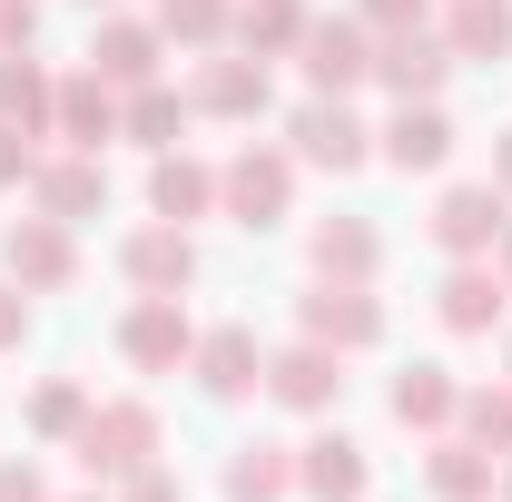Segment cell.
Returning a JSON list of instances; mask_svg holds the SVG:
<instances>
[{
  "label": "cell",
  "mask_w": 512,
  "mask_h": 502,
  "mask_svg": "<svg viewBox=\"0 0 512 502\" xmlns=\"http://www.w3.org/2000/svg\"><path fill=\"white\" fill-rule=\"evenodd\" d=\"M69 502H109V493H69Z\"/></svg>",
  "instance_id": "cell-41"
},
{
  "label": "cell",
  "mask_w": 512,
  "mask_h": 502,
  "mask_svg": "<svg viewBox=\"0 0 512 502\" xmlns=\"http://www.w3.org/2000/svg\"><path fill=\"white\" fill-rule=\"evenodd\" d=\"M493 502H512V453H503V473H493Z\"/></svg>",
  "instance_id": "cell-40"
},
{
  "label": "cell",
  "mask_w": 512,
  "mask_h": 502,
  "mask_svg": "<svg viewBox=\"0 0 512 502\" xmlns=\"http://www.w3.org/2000/svg\"><path fill=\"white\" fill-rule=\"evenodd\" d=\"M69 453L89 463V483H128L138 463H158V404H138V394L89 404V424L69 434Z\"/></svg>",
  "instance_id": "cell-1"
},
{
  "label": "cell",
  "mask_w": 512,
  "mask_h": 502,
  "mask_svg": "<svg viewBox=\"0 0 512 502\" xmlns=\"http://www.w3.org/2000/svg\"><path fill=\"white\" fill-rule=\"evenodd\" d=\"M89 10H109V0H89Z\"/></svg>",
  "instance_id": "cell-42"
},
{
  "label": "cell",
  "mask_w": 512,
  "mask_h": 502,
  "mask_svg": "<svg viewBox=\"0 0 512 502\" xmlns=\"http://www.w3.org/2000/svg\"><path fill=\"white\" fill-rule=\"evenodd\" d=\"M444 50L453 60H503L512 50V0H444Z\"/></svg>",
  "instance_id": "cell-28"
},
{
  "label": "cell",
  "mask_w": 512,
  "mask_h": 502,
  "mask_svg": "<svg viewBox=\"0 0 512 502\" xmlns=\"http://www.w3.org/2000/svg\"><path fill=\"white\" fill-rule=\"evenodd\" d=\"M217 207L266 237V227H286V207H296V148H237L227 168H217Z\"/></svg>",
  "instance_id": "cell-2"
},
{
  "label": "cell",
  "mask_w": 512,
  "mask_h": 502,
  "mask_svg": "<svg viewBox=\"0 0 512 502\" xmlns=\"http://www.w3.org/2000/svg\"><path fill=\"white\" fill-rule=\"evenodd\" d=\"M40 40V0H0V60Z\"/></svg>",
  "instance_id": "cell-35"
},
{
  "label": "cell",
  "mask_w": 512,
  "mask_h": 502,
  "mask_svg": "<svg viewBox=\"0 0 512 502\" xmlns=\"http://www.w3.org/2000/svg\"><path fill=\"white\" fill-rule=\"evenodd\" d=\"M119 502H188V483H178L168 463H138V473L119 483Z\"/></svg>",
  "instance_id": "cell-32"
},
{
  "label": "cell",
  "mask_w": 512,
  "mask_h": 502,
  "mask_svg": "<svg viewBox=\"0 0 512 502\" xmlns=\"http://www.w3.org/2000/svg\"><path fill=\"white\" fill-rule=\"evenodd\" d=\"M503 365H512V345H503Z\"/></svg>",
  "instance_id": "cell-43"
},
{
  "label": "cell",
  "mask_w": 512,
  "mask_h": 502,
  "mask_svg": "<svg viewBox=\"0 0 512 502\" xmlns=\"http://www.w3.org/2000/svg\"><path fill=\"white\" fill-rule=\"evenodd\" d=\"M493 188L512 197V128H503V138H493Z\"/></svg>",
  "instance_id": "cell-38"
},
{
  "label": "cell",
  "mask_w": 512,
  "mask_h": 502,
  "mask_svg": "<svg viewBox=\"0 0 512 502\" xmlns=\"http://www.w3.org/2000/svg\"><path fill=\"white\" fill-rule=\"evenodd\" d=\"M0 276L30 286V296L79 286V247H69V227H60V217H10V237H0Z\"/></svg>",
  "instance_id": "cell-7"
},
{
  "label": "cell",
  "mask_w": 512,
  "mask_h": 502,
  "mask_svg": "<svg viewBox=\"0 0 512 502\" xmlns=\"http://www.w3.org/2000/svg\"><path fill=\"white\" fill-rule=\"evenodd\" d=\"M296 335H316V345H335V355H365V345H384V306L365 296V286L316 276V286L296 296Z\"/></svg>",
  "instance_id": "cell-4"
},
{
  "label": "cell",
  "mask_w": 512,
  "mask_h": 502,
  "mask_svg": "<svg viewBox=\"0 0 512 502\" xmlns=\"http://www.w3.org/2000/svg\"><path fill=\"white\" fill-rule=\"evenodd\" d=\"M296 69H306V89H316V99H345V89H365V79H375V30H365V20H306Z\"/></svg>",
  "instance_id": "cell-3"
},
{
  "label": "cell",
  "mask_w": 512,
  "mask_h": 502,
  "mask_svg": "<svg viewBox=\"0 0 512 502\" xmlns=\"http://www.w3.org/2000/svg\"><path fill=\"white\" fill-rule=\"evenodd\" d=\"M453 434H473L483 453H512V384H463V414Z\"/></svg>",
  "instance_id": "cell-29"
},
{
  "label": "cell",
  "mask_w": 512,
  "mask_h": 502,
  "mask_svg": "<svg viewBox=\"0 0 512 502\" xmlns=\"http://www.w3.org/2000/svg\"><path fill=\"white\" fill-rule=\"evenodd\" d=\"M79 424H89V394H79L69 375H50L40 394H30V434H40V443H69Z\"/></svg>",
  "instance_id": "cell-31"
},
{
  "label": "cell",
  "mask_w": 512,
  "mask_h": 502,
  "mask_svg": "<svg viewBox=\"0 0 512 502\" xmlns=\"http://www.w3.org/2000/svg\"><path fill=\"white\" fill-rule=\"evenodd\" d=\"M493 473H503V453H483L473 434H434V453H424L434 502H493Z\"/></svg>",
  "instance_id": "cell-21"
},
{
  "label": "cell",
  "mask_w": 512,
  "mask_h": 502,
  "mask_svg": "<svg viewBox=\"0 0 512 502\" xmlns=\"http://www.w3.org/2000/svg\"><path fill=\"white\" fill-rule=\"evenodd\" d=\"M375 158H394L404 178H414V168H444L453 158V119L434 99H394V119L375 128Z\"/></svg>",
  "instance_id": "cell-17"
},
{
  "label": "cell",
  "mask_w": 512,
  "mask_h": 502,
  "mask_svg": "<svg viewBox=\"0 0 512 502\" xmlns=\"http://www.w3.org/2000/svg\"><path fill=\"white\" fill-rule=\"evenodd\" d=\"M119 355L138 375H188V355H197L188 306H178V296H138V306L119 315Z\"/></svg>",
  "instance_id": "cell-5"
},
{
  "label": "cell",
  "mask_w": 512,
  "mask_h": 502,
  "mask_svg": "<svg viewBox=\"0 0 512 502\" xmlns=\"http://www.w3.org/2000/svg\"><path fill=\"white\" fill-rule=\"evenodd\" d=\"M296 493H306V502H365V493H375V463H365V443L335 434V424H325L316 443H296Z\"/></svg>",
  "instance_id": "cell-11"
},
{
  "label": "cell",
  "mask_w": 512,
  "mask_h": 502,
  "mask_svg": "<svg viewBox=\"0 0 512 502\" xmlns=\"http://www.w3.org/2000/svg\"><path fill=\"white\" fill-rule=\"evenodd\" d=\"M306 256H316V276H335V286H375V266H384V237L365 227V217H316Z\"/></svg>",
  "instance_id": "cell-20"
},
{
  "label": "cell",
  "mask_w": 512,
  "mask_h": 502,
  "mask_svg": "<svg viewBox=\"0 0 512 502\" xmlns=\"http://www.w3.org/2000/svg\"><path fill=\"white\" fill-rule=\"evenodd\" d=\"M227 20H237V0H158V30L188 50H227Z\"/></svg>",
  "instance_id": "cell-30"
},
{
  "label": "cell",
  "mask_w": 512,
  "mask_h": 502,
  "mask_svg": "<svg viewBox=\"0 0 512 502\" xmlns=\"http://www.w3.org/2000/svg\"><path fill=\"white\" fill-rule=\"evenodd\" d=\"M286 138H296V168H325V178H355V168L375 158V128L355 119L345 99H306Z\"/></svg>",
  "instance_id": "cell-6"
},
{
  "label": "cell",
  "mask_w": 512,
  "mask_h": 502,
  "mask_svg": "<svg viewBox=\"0 0 512 502\" xmlns=\"http://www.w3.org/2000/svg\"><path fill=\"white\" fill-rule=\"evenodd\" d=\"M188 89H168V79H148V89H128L119 99V138H138V148H178L188 138Z\"/></svg>",
  "instance_id": "cell-27"
},
{
  "label": "cell",
  "mask_w": 512,
  "mask_h": 502,
  "mask_svg": "<svg viewBox=\"0 0 512 502\" xmlns=\"http://www.w3.org/2000/svg\"><path fill=\"white\" fill-rule=\"evenodd\" d=\"M148 207L168 217V227H188L217 207V168H197L188 148H158V168H148Z\"/></svg>",
  "instance_id": "cell-25"
},
{
  "label": "cell",
  "mask_w": 512,
  "mask_h": 502,
  "mask_svg": "<svg viewBox=\"0 0 512 502\" xmlns=\"http://www.w3.org/2000/svg\"><path fill=\"white\" fill-rule=\"evenodd\" d=\"M188 375H197V394H207V404H237V394H256V384H266V355H256L247 325H207V335H197V355H188Z\"/></svg>",
  "instance_id": "cell-15"
},
{
  "label": "cell",
  "mask_w": 512,
  "mask_h": 502,
  "mask_svg": "<svg viewBox=\"0 0 512 502\" xmlns=\"http://www.w3.org/2000/svg\"><path fill=\"white\" fill-rule=\"evenodd\" d=\"M453 414H463V384L444 365H404L394 375V424L404 434H453Z\"/></svg>",
  "instance_id": "cell-24"
},
{
  "label": "cell",
  "mask_w": 512,
  "mask_h": 502,
  "mask_svg": "<svg viewBox=\"0 0 512 502\" xmlns=\"http://www.w3.org/2000/svg\"><path fill=\"white\" fill-rule=\"evenodd\" d=\"M424 227H434V247H444V256H493V237L512 227V197L493 188V178H483V188H444Z\"/></svg>",
  "instance_id": "cell-10"
},
{
  "label": "cell",
  "mask_w": 512,
  "mask_h": 502,
  "mask_svg": "<svg viewBox=\"0 0 512 502\" xmlns=\"http://www.w3.org/2000/svg\"><path fill=\"white\" fill-rule=\"evenodd\" d=\"M493 276H503V286H512V227H503V237H493Z\"/></svg>",
  "instance_id": "cell-39"
},
{
  "label": "cell",
  "mask_w": 512,
  "mask_h": 502,
  "mask_svg": "<svg viewBox=\"0 0 512 502\" xmlns=\"http://www.w3.org/2000/svg\"><path fill=\"white\" fill-rule=\"evenodd\" d=\"M30 207H40V217H60V227H79V217H99V207H109V168H99L89 148L40 158V168H30Z\"/></svg>",
  "instance_id": "cell-13"
},
{
  "label": "cell",
  "mask_w": 512,
  "mask_h": 502,
  "mask_svg": "<svg viewBox=\"0 0 512 502\" xmlns=\"http://www.w3.org/2000/svg\"><path fill=\"white\" fill-rule=\"evenodd\" d=\"M453 50H444V30L424 20V30H375V79L394 89V99H444V79H453Z\"/></svg>",
  "instance_id": "cell-9"
},
{
  "label": "cell",
  "mask_w": 512,
  "mask_h": 502,
  "mask_svg": "<svg viewBox=\"0 0 512 502\" xmlns=\"http://www.w3.org/2000/svg\"><path fill=\"white\" fill-rule=\"evenodd\" d=\"M266 99H276V89H266V60H247V50H237V60H207L188 79L197 119H266Z\"/></svg>",
  "instance_id": "cell-18"
},
{
  "label": "cell",
  "mask_w": 512,
  "mask_h": 502,
  "mask_svg": "<svg viewBox=\"0 0 512 502\" xmlns=\"http://www.w3.org/2000/svg\"><path fill=\"white\" fill-rule=\"evenodd\" d=\"M512 306V286L493 276V256H453V276L434 286V315H444V335H493Z\"/></svg>",
  "instance_id": "cell-14"
},
{
  "label": "cell",
  "mask_w": 512,
  "mask_h": 502,
  "mask_svg": "<svg viewBox=\"0 0 512 502\" xmlns=\"http://www.w3.org/2000/svg\"><path fill=\"white\" fill-rule=\"evenodd\" d=\"M434 0H365V30H424Z\"/></svg>",
  "instance_id": "cell-36"
},
{
  "label": "cell",
  "mask_w": 512,
  "mask_h": 502,
  "mask_svg": "<svg viewBox=\"0 0 512 502\" xmlns=\"http://www.w3.org/2000/svg\"><path fill=\"white\" fill-rule=\"evenodd\" d=\"M20 345H30V286L0 276V355H20Z\"/></svg>",
  "instance_id": "cell-33"
},
{
  "label": "cell",
  "mask_w": 512,
  "mask_h": 502,
  "mask_svg": "<svg viewBox=\"0 0 512 502\" xmlns=\"http://www.w3.org/2000/svg\"><path fill=\"white\" fill-rule=\"evenodd\" d=\"M119 276L138 286V296H188V286H197V247H188V227H168V217H158V227H138V237L119 247Z\"/></svg>",
  "instance_id": "cell-12"
},
{
  "label": "cell",
  "mask_w": 512,
  "mask_h": 502,
  "mask_svg": "<svg viewBox=\"0 0 512 502\" xmlns=\"http://www.w3.org/2000/svg\"><path fill=\"white\" fill-rule=\"evenodd\" d=\"M158 50H168L158 20H99V30H89V69H99L109 89H148V79H158Z\"/></svg>",
  "instance_id": "cell-16"
},
{
  "label": "cell",
  "mask_w": 512,
  "mask_h": 502,
  "mask_svg": "<svg viewBox=\"0 0 512 502\" xmlns=\"http://www.w3.org/2000/svg\"><path fill=\"white\" fill-rule=\"evenodd\" d=\"M266 394H276L286 414H335V404H345V355L316 345V335H296V345L266 355Z\"/></svg>",
  "instance_id": "cell-8"
},
{
  "label": "cell",
  "mask_w": 512,
  "mask_h": 502,
  "mask_svg": "<svg viewBox=\"0 0 512 502\" xmlns=\"http://www.w3.org/2000/svg\"><path fill=\"white\" fill-rule=\"evenodd\" d=\"M60 138H69V148H89V158L119 138V89H109L99 69H69V79H60Z\"/></svg>",
  "instance_id": "cell-22"
},
{
  "label": "cell",
  "mask_w": 512,
  "mask_h": 502,
  "mask_svg": "<svg viewBox=\"0 0 512 502\" xmlns=\"http://www.w3.org/2000/svg\"><path fill=\"white\" fill-rule=\"evenodd\" d=\"M0 502H60L50 483H40V463L20 453V463H0Z\"/></svg>",
  "instance_id": "cell-37"
},
{
  "label": "cell",
  "mask_w": 512,
  "mask_h": 502,
  "mask_svg": "<svg viewBox=\"0 0 512 502\" xmlns=\"http://www.w3.org/2000/svg\"><path fill=\"white\" fill-rule=\"evenodd\" d=\"M0 128H20V138H60V79L30 60V50L0 60Z\"/></svg>",
  "instance_id": "cell-19"
},
{
  "label": "cell",
  "mask_w": 512,
  "mask_h": 502,
  "mask_svg": "<svg viewBox=\"0 0 512 502\" xmlns=\"http://www.w3.org/2000/svg\"><path fill=\"white\" fill-rule=\"evenodd\" d=\"M306 0H237V20H227V40L247 50V60H296V40H306Z\"/></svg>",
  "instance_id": "cell-23"
},
{
  "label": "cell",
  "mask_w": 512,
  "mask_h": 502,
  "mask_svg": "<svg viewBox=\"0 0 512 502\" xmlns=\"http://www.w3.org/2000/svg\"><path fill=\"white\" fill-rule=\"evenodd\" d=\"M286 493H296V443L247 434L227 453V502H286Z\"/></svg>",
  "instance_id": "cell-26"
},
{
  "label": "cell",
  "mask_w": 512,
  "mask_h": 502,
  "mask_svg": "<svg viewBox=\"0 0 512 502\" xmlns=\"http://www.w3.org/2000/svg\"><path fill=\"white\" fill-rule=\"evenodd\" d=\"M30 168H40V138L0 128V188H30Z\"/></svg>",
  "instance_id": "cell-34"
}]
</instances>
